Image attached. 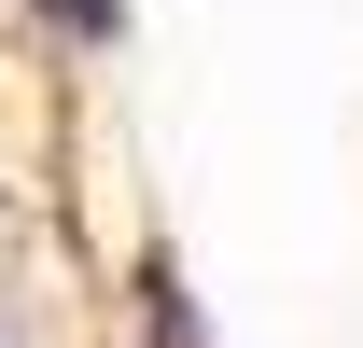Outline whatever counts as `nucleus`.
<instances>
[{
	"label": "nucleus",
	"instance_id": "obj_1",
	"mask_svg": "<svg viewBox=\"0 0 363 348\" xmlns=\"http://www.w3.org/2000/svg\"><path fill=\"white\" fill-rule=\"evenodd\" d=\"M0 348H14V335H0Z\"/></svg>",
	"mask_w": 363,
	"mask_h": 348
}]
</instances>
